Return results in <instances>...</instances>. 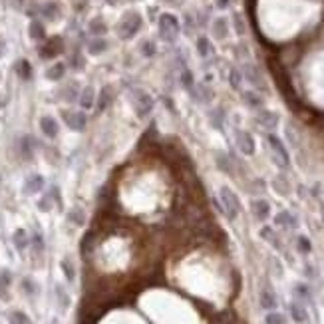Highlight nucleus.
Here are the masks:
<instances>
[{
    "label": "nucleus",
    "mask_w": 324,
    "mask_h": 324,
    "mask_svg": "<svg viewBox=\"0 0 324 324\" xmlns=\"http://www.w3.org/2000/svg\"><path fill=\"white\" fill-rule=\"evenodd\" d=\"M12 243H14V247H16L18 251H24L28 245H30V237H28V233H26L24 229H18V231L14 233V237H12Z\"/></svg>",
    "instance_id": "nucleus-7"
},
{
    "label": "nucleus",
    "mask_w": 324,
    "mask_h": 324,
    "mask_svg": "<svg viewBox=\"0 0 324 324\" xmlns=\"http://www.w3.org/2000/svg\"><path fill=\"white\" fill-rule=\"evenodd\" d=\"M40 130H42V133H44L46 137H50V139H54V137L58 135V131H60V128H58V122L54 120V117H50V115L40 117Z\"/></svg>",
    "instance_id": "nucleus-3"
},
{
    "label": "nucleus",
    "mask_w": 324,
    "mask_h": 324,
    "mask_svg": "<svg viewBox=\"0 0 324 324\" xmlns=\"http://www.w3.org/2000/svg\"><path fill=\"white\" fill-rule=\"evenodd\" d=\"M16 72H18L20 78L28 80V78H30V74H32V68H30V64H28L26 60H20V62L16 64Z\"/></svg>",
    "instance_id": "nucleus-18"
},
{
    "label": "nucleus",
    "mask_w": 324,
    "mask_h": 324,
    "mask_svg": "<svg viewBox=\"0 0 324 324\" xmlns=\"http://www.w3.org/2000/svg\"><path fill=\"white\" fill-rule=\"evenodd\" d=\"M260 306L262 308H275L277 306V299L271 290H262L260 292Z\"/></svg>",
    "instance_id": "nucleus-12"
},
{
    "label": "nucleus",
    "mask_w": 324,
    "mask_h": 324,
    "mask_svg": "<svg viewBox=\"0 0 324 324\" xmlns=\"http://www.w3.org/2000/svg\"><path fill=\"white\" fill-rule=\"evenodd\" d=\"M264 324H284V316L279 314V312H271V314H267V318H264Z\"/></svg>",
    "instance_id": "nucleus-23"
},
{
    "label": "nucleus",
    "mask_w": 324,
    "mask_h": 324,
    "mask_svg": "<svg viewBox=\"0 0 324 324\" xmlns=\"http://www.w3.org/2000/svg\"><path fill=\"white\" fill-rule=\"evenodd\" d=\"M42 187H44V177L42 175H30L26 181H24V193L26 195H34V193H38V191H42Z\"/></svg>",
    "instance_id": "nucleus-4"
},
{
    "label": "nucleus",
    "mask_w": 324,
    "mask_h": 324,
    "mask_svg": "<svg viewBox=\"0 0 324 324\" xmlns=\"http://www.w3.org/2000/svg\"><path fill=\"white\" fill-rule=\"evenodd\" d=\"M62 271H64L68 282H74V279H76V269H74V264H72L70 259H62Z\"/></svg>",
    "instance_id": "nucleus-15"
},
{
    "label": "nucleus",
    "mask_w": 324,
    "mask_h": 324,
    "mask_svg": "<svg viewBox=\"0 0 324 324\" xmlns=\"http://www.w3.org/2000/svg\"><path fill=\"white\" fill-rule=\"evenodd\" d=\"M245 100H247V104H251V108H260V106H262V100H260L259 96H255L253 92L245 94Z\"/></svg>",
    "instance_id": "nucleus-25"
},
{
    "label": "nucleus",
    "mask_w": 324,
    "mask_h": 324,
    "mask_svg": "<svg viewBox=\"0 0 324 324\" xmlns=\"http://www.w3.org/2000/svg\"><path fill=\"white\" fill-rule=\"evenodd\" d=\"M8 322H10V324H34V322L30 320V316H28L26 312H22V310H12V312L8 314Z\"/></svg>",
    "instance_id": "nucleus-10"
},
{
    "label": "nucleus",
    "mask_w": 324,
    "mask_h": 324,
    "mask_svg": "<svg viewBox=\"0 0 324 324\" xmlns=\"http://www.w3.org/2000/svg\"><path fill=\"white\" fill-rule=\"evenodd\" d=\"M42 14H44L46 18H56V16H58V4H56V2H46Z\"/></svg>",
    "instance_id": "nucleus-21"
},
{
    "label": "nucleus",
    "mask_w": 324,
    "mask_h": 324,
    "mask_svg": "<svg viewBox=\"0 0 324 324\" xmlns=\"http://www.w3.org/2000/svg\"><path fill=\"white\" fill-rule=\"evenodd\" d=\"M68 219H70L72 223H76V225H84V223H86V215H84V211L78 209V207L68 213Z\"/></svg>",
    "instance_id": "nucleus-19"
},
{
    "label": "nucleus",
    "mask_w": 324,
    "mask_h": 324,
    "mask_svg": "<svg viewBox=\"0 0 324 324\" xmlns=\"http://www.w3.org/2000/svg\"><path fill=\"white\" fill-rule=\"evenodd\" d=\"M269 143H271V145L275 147V151H277V153H279V155L282 157V161H284V163H288V153H286L284 145H282V143L279 141V137H277L275 133H269Z\"/></svg>",
    "instance_id": "nucleus-11"
},
{
    "label": "nucleus",
    "mask_w": 324,
    "mask_h": 324,
    "mask_svg": "<svg viewBox=\"0 0 324 324\" xmlns=\"http://www.w3.org/2000/svg\"><path fill=\"white\" fill-rule=\"evenodd\" d=\"M38 209H40V211H50V209H52V201H50V197H42V199L38 201Z\"/></svg>",
    "instance_id": "nucleus-27"
},
{
    "label": "nucleus",
    "mask_w": 324,
    "mask_h": 324,
    "mask_svg": "<svg viewBox=\"0 0 324 324\" xmlns=\"http://www.w3.org/2000/svg\"><path fill=\"white\" fill-rule=\"evenodd\" d=\"M277 223L282 225V227H290V229H292V227H297V219H294L288 211L279 213V215H277Z\"/></svg>",
    "instance_id": "nucleus-14"
},
{
    "label": "nucleus",
    "mask_w": 324,
    "mask_h": 324,
    "mask_svg": "<svg viewBox=\"0 0 324 324\" xmlns=\"http://www.w3.org/2000/svg\"><path fill=\"white\" fill-rule=\"evenodd\" d=\"M290 312H292V318L297 320V322H304L306 320V312H304V308L299 302H292L290 304Z\"/></svg>",
    "instance_id": "nucleus-17"
},
{
    "label": "nucleus",
    "mask_w": 324,
    "mask_h": 324,
    "mask_svg": "<svg viewBox=\"0 0 324 324\" xmlns=\"http://www.w3.org/2000/svg\"><path fill=\"white\" fill-rule=\"evenodd\" d=\"M64 74H66V66H64V64H54V66L46 72L48 80H62Z\"/></svg>",
    "instance_id": "nucleus-13"
},
{
    "label": "nucleus",
    "mask_w": 324,
    "mask_h": 324,
    "mask_svg": "<svg viewBox=\"0 0 324 324\" xmlns=\"http://www.w3.org/2000/svg\"><path fill=\"white\" fill-rule=\"evenodd\" d=\"M237 145H239V150L245 155H251L255 151V141H253V137L247 131H239L237 130Z\"/></svg>",
    "instance_id": "nucleus-5"
},
{
    "label": "nucleus",
    "mask_w": 324,
    "mask_h": 324,
    "mask_svg": "<svg viewBox=\"0 0 324 324\" xmlns=\"http://www.w3.org/2000/svg\"><path fill=\"white\" fill-rule=\"evenodd\" d=\"M299 247H301L302 253H308V251H310V243H308V239H306V237H301V239H299Z\"/></svg>",
    "instance_id": "nucleus-28"
},
{
    "label": "nucleus",
    "mask_w": 324,
    "mask_h": 324,
    "mask_svg": "<svg viewBox=\"0 0 324 324\" xmlns=\"http://www.w3.org/2000/svg\"><path fill=\"white\" fill-rule=\"evenodd\" d=\"M22 155H24V159H32V139H30V135H26L22 139Z\"/></svg>",
    "instance_id": "nucleus-20"
},
{
    "label": "nucleus",
    "mask_w": 324,
    "mask_h": 324,
    "mask_svg": "<svg viewBox=\"0 0 324 324\" xmlns=\"http://www.w3.org/2000/svg\"><path fill=\"white\" fill-rule=\"evenodd\" d=\"M94 100H96L94 87H84L82 96H80V106H82L84 109H90V108H94Z\"/></svg>",
    "instance_id": "nucleus-8"
},
{
    "label": "nucleus",
    "mask_w": 324,
    "mask_h": 324,
    "mask_svg": "<svg viewBox=\"0 0 324 324\" xmlns=\"http://www.w3.org/2000/svg\"><path fill=\"white\" fill-rule=\"evenodd\" d=\"M219 195H221V201H223V207H221V211H223L229 219H235V217L239 215V211H241V203H239L237 195H235L229 187H221Z\"/></svg>",
    "instance_id": "nucleus-1"
},
{
    "label": "nucleus",
    "mask_w": 324,
    "mask_h": 324,
    "mask_svg": "<svg viewBox=\"0 0 324 324\" xmlns=\"http://www.w3.org/2000/svg\"><path fill=\"white\" fill-rule=\"evenodd\" d=\"M22 288H24V292H28V294H36V284H34V281L32 279H22Z\"/></svg>",
    "instance_id": "nucleus-24"
},
{
    "label": "nucleus",
    "mask_w": 324,
    "mask_h": 324,
    "mask_svg": "<svg viewBox=\"0 0 324 324\" xmlns=\"http://www.w3.org/2000/svg\"><path fill=\"white\" fill-rule=\"evenodd\" d=\"M32 245H34V249H36L38 253L44 251V239H42V235H40V233H36L34 237H32Z\"/></svg>",
    "instance_id": "nucleus-26"
},
{
    "label": "nucleus",
    "mask_w": 324,
    "mask_h": 324,
    "mask_svg": "<svg viewBox=\"0 0 324 324\" xmlns=\"http://www.w3.org/2000/svg\"><path fill=\"white\" fill-rule=\"evenodd\" d=\"M44 26H42V22H38V20H34L32 24H30V38H34V40H42L44 38Z\"/></svg>",
    "instance_id": "nucleus-16"
},
{
    "label": "nucleus",
    "mask_w": 324,
    "mask_h": 324,
    "mask_svg": "<svg viewBox=\"0 0 324 324\" xmlns=\"http://www.w3.org/2000/svg\"><path fill=\"white\" fill-rule=\"evenodd\" d=\"M253 213H255V217H257V219L264 221V219L269 217V213H271L269 203H267V201H262V199H259V201H253Z\"/></svg>",
    "instance_id": "nucleus-6"
},
{
    "label": "nucleus",
    "mask_w": 324,
    "mask_h": 324,
    "mask_svg": "<svg viewBox=\"0 0 324 324\" xmlns=\"http://www.w3.org/2000/svg\"><path fill=\"white\" fill-rule=\"evenodd\" d=\"M62 115H64V120H66V124H68L70 130H74V131L86 130L87 117H86L84 111H62Z\"/></svg>",
    "instance_id": "nucleus-2"
},
{
    "label": "nucleus",
    "mask_w": 324,
    "mask_h": 324,
    "mask_svg": "<svg viewBox=\"0 0 324 324\" xmlns=\"http://www.w3.org/2000/svg\"><path fill=\"white\" fill-rule=\"evenodd\" d=\"M10 282H12L10 271H0V299H8Z\"/></svg>",
    "instance_id": "nucleus-9"
},
{
    "label": "nucleus",
    "mask_w": 324,
    "mask_h": 324,
    "mask_svg": "<svg viewBox=\"0 0 324 324\" xmlns=\"http://www.w3.org/2000/svg\"><path fill=\"white\" fill-rule=\"evenodd\" d=\"M56 294H58V299H60V304H62V308H68V306H70V297H68V294L64 292V288H62L60 284L56 286Z\"/></svg>",
    "instance_id": "nucleus-22"
}]
</instances>
